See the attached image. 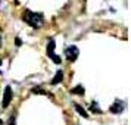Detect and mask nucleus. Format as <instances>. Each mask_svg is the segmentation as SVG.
Masks as SVG:
<instances>
[{
  "mask_svg": "<svg viewBox=\"0 0 131 125\" xmlns=\"http://www.w3.org/2000/svg\"><path fill=\"white\" fill-rule=\"evenodd\" d=\"M24 21L30 25V27H32V28H41L43 22H44V21H43V15L36 13V12H31V10H25Z\"/></svg>",
  "mask_w": 131,
  "mask_h": 125,
  "instance_id": "1",
  "label": "nucleus"
},
{
  "mask_svg": "<svg viewBox=\"0 0 131 125\" xmlns=\"http://www.w3.org/2000/svg\"><path fill=\"white\" fill-rule=\"evenodd\" d=\"M54 47H56V46H54V40L52 38V40H50V41L47 43V54H49V58L53 60L56 65H59L62 60H60V58L58 56V54L54 53Z\"/></svg>",
  "mask_w": 131,
  "mask_h": 125,
  "instance_id": "2",
  "label": "nucleus"
},
{
  "mask_svg": "<svg viewBox=\"0 0 131 125\" xmlns=\"http://www.w3.org/2000/svg\"><path fill=\"white\" fill-rule=\"evenodd\" d=\"M78 54H80V50H78L77 46H69L68 49H65V58H68V60H77Z\"/></svg>",
  "mask_w": 131,
  "mask_h": 125,
  "instance_id": "3",
  "label": "nucleus"
},
{
  "mask_svg": "<svg viewBox=\"0 0 131 125\" xmlns=\"http://www.w3.org/2000/svg\"><path fill=\"white\" fill-rule=\"evenodd\" d=\"M12 88L7 85L6 88H5V93H3V101H2V106L3 107H7L9 106V103H10V100H12Z\"/></svg>",
  "mask_w": 131,
  "mask_h": 125,
  "instance_id": "4",
  "label": "nucleus"
},
{
  "mask_svg": "<svg viewBox=\"0 0 131 125\" xmlns=\"http://www.w3.org/2000/svg\"><path fill=\"white\" fill-rule=\"evenodd\" d=\"M112 113H121L124 110V105H122V101H116V103H113L111 109H109Z\"/></svg>",
  "mask_w": 131,
  "mask_h": 125,
  "instance_id": "5",
  "label": "nucleus"
},
{
  "mask_svg": "<svg viewBox=\"0 0 131 125\" xmlns=\"http://www.w3.org/2000/svg\"><path fill=\"white\" fill-rule=\"evenodd\" d=\"M62 79H63V72L59 69V71L56 72V75L52 78V85H56V84H59Z\"/></svg>",
  "mask_w": 131,
  "mask_h": 125,
  "instance_id": "6",
  "label": "nucleus"
},
{
  "mask_svg": "<svg viewBox=\"0 0 131 125\" xmlns=\"http://www.w3.org/2000/svg\"><path fill=\"white\" fill-rule=\"evenodd\" d=\"M74 107H75V110H77V112L80 113V115H81L83 118H89V113H87V110H85L84 107H81L80 105H77V103L74 105Z\"/></svg>",
  "mask_w": 131,
  "mask_h": 125,
  "instance_id": "7",
  "label": "nucleus"
},
{
  "mask_svg": "<svg viewBox=\"0 0 131 125\" xmlns=\"http://www.w3.org/2000/svg\"><path fill=\"white\" fill-rule=\"evenodd\" d=\"M72 94H78V96H83L84 94V87L81 85V84H78L77 87H74V88L71 90Z\"/></svg>",
  "mask_w": 131,
  "mask_h": 125,
  "instance_id": "8",
  "label": "nucleus"
},
{
  "mask_svg": "<svg viewBox=\"0 0 131 125\" xmlns=\"http://www.w3.org/2000/svg\"><path fill=\"white\" fill-rule=\"evenodd\" d=\"M32 93H34V94H46L41 88H34V90H32Z\"/></svg>",
  "mask_w": 131,
  "mask_h": 125,
  "instance_id": "9",
  "label": "nucleus"
},
{
  "mask_svg": "<svg viewBox=\"0 0 131 125\" xmlns=\"http://www.w3.org/2000/svg\"><path fill=\"white\" fill-rule=\"evenodd\" d=\"M91 110H93V112H97V113H102V110H100V109H99L97 106H94V103L91 105Z\"/></svg>",
  "mask_w": 131,
  "mask_h": 125,
  "instance_id": "10",
  "label": "nucleus"
},
{
  "mask_svg": "<svg viewBox=\"0 0 131 125\" xmlns=\"http://www.w3.org/2000/svg\"><path fill=\"white\" fill-rule=\"evenodd\" d=\"M9 125H15V116H10V119H9Z\"/></svg>",
  "mask_w": 131,
  "mask_h": 125,
  "instance_id": "11",
  "label": "nucleus"
},
{
  "mask_svg": "<svg viewBox=\"0 0 131 125\" xmlns=\"http://www.w3.org/2000/svg\"><path fill=\"white\" fill-rule=\"evenodd\" d=\"M16 44H18V46H21V44H22V41H21L19 38H16Z\"/></svg>",
  "mask_w": 131,
  "mask_h": 125,
  "instance_id": "12",
  "label": "nucleus"
},
{
  "mask_svg": "<svg viewBox=\"0 0 131 125\" xmlns=\"http://www.w3.org/2000/svg\"><path fill=\"white\" fill-rule=\"evenodd\" d=\"M0 125H3V121H2V119H0Z\"/></svg>",
  "mask_w": 131,
  "mask_h": 125,
  "instance_id": "13",
  "label": "nucleus"
},
{
  "mask_svg": "<svg viewBox=\"0 0 131 125\" xmlns=\"http://www.w3.org/2000/svg\"><path fill=\"white\" fill-rule=\"evenodd\" d=\"M0 46H2V36H0Z\"/></svg>",
  "mask_w": 131,
  "mask_h": 125,
  "instance_id": "14",
  "label": "nucleus"
}]
</instances>
